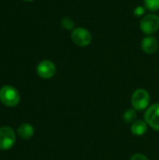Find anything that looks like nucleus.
<instances>
[{
    "label": "nucleus",
    "mask_w": 159,
    "mask_h": 160,
    "mask_svg": "<svg viewBox=\"0 0 159 160\" xmlns=\"http://www.w3.org/2000/svg\"><path fill=\"white\" fill-rule=\"evenodd\" d=\"M61 25L64 29L72 31L75 28V22L70 17H64L61 20Z\"/></svg>",
    "instance_id": "obj_13"
},
{
    "label": "nucleus",
    "mask_w": 159,
    "mask_h": 160,
    "mask_svg": "<svg viewBox=\"0 0 159 160\" xmlns=\"http://www.w3.org/2000/svg\"><path fill=\"white\" fill-rule=\"evenodd\" d=\"M159 43L157 39L152 36H146L142 39L141 48L147 54H153L158 50Z\"/></svg>",
    "instance_id": "obj_8"
},
{
    "label": "nucleus",
    "mask_w": 159,
    "mask_h": 160,
    "mask_svg": "<svg viewBox=\"0 0 159 160\" xmlns=\"http://www.w3.org/2000/svg\"><path fill=\"white\" fill-rule=\"evenodd\" d=\"M21 96L18 90L10 85L0 88V101L7 107H15L20 103Z\"/></svg>",
    "instance_id": "obj_1"
},
{
    "label": "nucleus",
    "mask_w": 159,
    "mask_h": 160,
    "mask_svg": "<svg viewBox=\"0 0 159 160\" xmlns=\"http://www.w3.org/2000/svg\"><path fill=\"white\" fill-rule=\"evenodd\" d=\"M17 134L22 140H29L34 135V128L27 123L22 124L17 128Z\"/></svg>",
    "instance_id": "obj_10"
},
{
    "label": "nucleus",
    "mask_w": 159,
    "mask_h": 160,
    "mask_svg": "<svg viewBox=\"0 0 159 160\" xmlns=\"http://www.w3.org/2000/svg\"><path fill=\"white\" fill-rule=\"evenodd\" d=\"M130 160H149L147 158V157H145L144 155L142 154H140V153H137V154H134L131 158Z\"/></svg>",
    "instance_id": "obj_15"
},
{
    "label": "nucleus",
    "mask_w": 159,
    "mask_h": 160,
    "mask_svg": "<svg viewBox=\"0 0 159 160\" xmlns=\"http://www.w3.org/2000/svg\"><path fill=\"white\" fill-rule=\"evenodd\" d=\"M23 1H27V2H32V1H34V0H23Z\"/></svg>",
    "instance_id": "obj_16"
},
{
    "label": "nucleus",
    "mask_w": 159,
    "mask_h": 160,
    "mask_svg": "<svg viewBox=\"0 0 159 160\" xmlns=\"http://www.w3.org/2000/svg\"><path fill=\"white\" fill-rule=\"evenodd\" d=\"M37 75L45 80L52 78L56 73V67L53 62L50 60H42L37 67Z\"/></svg>",
    "instance_id": "obj_7"
},
{
    "label": "nucleus",
    "mask_w": 159,
    "mask_h": 160,
    "mask_svg": "<svg viewBox=\"0 0 159 160\" xmlns=\"http://www.w3.org/2000/svg\"><path fill=\"white\" fill-rule=\"evenodd\" d=\"M148 125L144 120H136L131 124L130 130L135 136H142L147 132Z\"/></svg>",
    "instance_id": "obj_9"
},
{
    "label": "nucleus",
    "mask_w": 159,
    "mask_h": 160,
    "mask_svg": "<svg viewBox=\"0 0 159 160\" xmlns=\"http://www.w3.org/2000/svg\"><path fill=\"white\" fill-rule=\"evenodd\" d=\"M143 4L145 8L151 12L159 10V0H143Z\"/></svg>",
    "instance_id": "obj_12"
},
{
    "label": "nucleus",
    "mask_w": 159,
    "mask_h": 160,
    "mask_svg": "<svg viewBox=\"0 0 159 160\" xmlns=\"http://www.w3.org/2000/svg\"><path fill=\"white\" fill-rule=\"evenodd\" d=\"M144 121L156 131H159V103L149 106L144 112Z\"/></svg>",
    "instance_id": "obj_5"
},
{
    "label": "nucleus",
    "mask_w": 159,
    "mask_h": 160,
    "mask_svg": "<svg viewBox=\"0 0 159 160\" xmlns=\"http://www.w3.org/2000/svg\"><path fill=\"white\" fill-rule=\"evenodd\" d=\"M145 11H146V8L144 6H138L134 8L133 14L136 17H143L145 14Z\"/></svg>",
    "instance_id": "obj_14"
},
{
    "label": "nucleus",
    "mask_w": 159,
    "mask_h": 160,
    "mask_svg": "<svg viewBox=\"0 0 159 160\" xmlns=\"http://www.w3.org/2000/svg\"><path fill=\"white\" fill-rule=\"evenodd\" d=\"M140 28L147 36L155 34L159 29V16L155 13L144 15L141 20Z\"/></svg>",
    "instance_id": "obj_3"
},
{
    "label": "nucleus",
    "mask_w": 159,
    "mask_h": 160,
    "mask_svg": "<svg viewBox=\"0 0 159 160\" xmlns=\"http://www.w3.org/2000/svg\"><path fill=\"white\" fill-rule=\"evenodd\" d=\"M16 141V134L14 130L9 127H3L0 128V149H10Z\"/></svg>",
    "instance_id": "obj_6"
},
{
    "label": "nucleus",
    "mask_w": 159,
    "mask_h": 160,
    "mask_svg": "<svg viewBox=\"0 0 159 160\" xmlns=\"http://www.w3.org/2000/svg\"><path fill=\"white\" fill-rule=\"evenodd\" d=\"M131 104L136 111L146 110L150 104V95L148 91L142 88L135 90L131 96Z\"/></svg>",
    "instance_id": "obj_4"
},
{
    "label": "nucleus",
    "mask_w": 159,
    "mask_h": 160,
    "mask_svg": "<svg viewBox=\"0 0 159 160\" xmlns=\"http://www.w3.org/2000/svg\"><path fill=\"white\" fill-rule=\"evenodd\" d=\"M137 111L135 109H128L125 112L124 115H123V119L126 123L127 124H132L134 121H136L137 119Z\"/></svg>",
    "instance_id": "obj_11"
},
{
    "label": "nucleus",
    "mask_w": 159,
    "mask_h": 160,
    "mask_svg": "<svg viewBox=\"0 0 159 160\" xmlns=\"http://www.w3.org/2000/svg\"><path fill=\"white\" fill-rule=\"evenodd\" d=\"M71 40L79 47H87L91 44L93 36L92 33L85 27H75L70 34Z\"/></svg>",
    "instance_id": "obj_2"
}]
</instances>
